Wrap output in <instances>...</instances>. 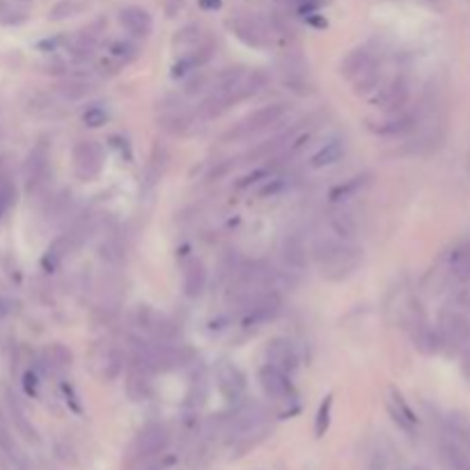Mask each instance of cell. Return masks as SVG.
<instances>
[{
  "label": "cell",
  "instance_id": "6da1fadb",
  "mask_svg": "<svg viewBox=\"0 0 470 470\" xmlns=\"http://www.w3.org/2000/svg\"><path fill=\"white\" fill-rule=\"evenodd\" d=\"M312 260L319 275L329 282H342L351 278L363 262V250L353 241L340 237L319 239L312 246Z\"/></svg>",
  "mask_w": 470,
  "mask_h": 470
},
{
  "label": "cell",
  "instance_id": "7a4b0ae2",
  "mask_svg": "<svg viewBox=\"0 0 470 470\" xmlns=\"http://www.w3.org/2000/svg\"><path fill=\"white\" fill-rule=\"evenodd\" d=\"M267 427H269L267 406L260 404L257 400H241L234 404V411L225 417L223 434L234 447L241 445L243 449H250L255 447V443H260L267 436Z\"/></svg>",
  "mask_w": 470,
  "mask_h": 470
},
{
  "label": "cell",
  "instance_id": "3957f363",
  "mask_svg": "<svg viewBox=\"0 0 470 470\" xmlns=\"http://www.w3.org/2000/svg\"><path fill=\"white\" fill-rule=\"evenodd\" d=\"M267 85V74L262 71H252L246 74L239 83L228 85V87H209V97L198 106V117L200 119H213L220 117L225 110H230L234 104H241L250 97L257 95L260 90Z\"/></svg>",
  "mask_w": 470,
  "mask_h": 470
},
{
  "label": "cell",
  "instance_id": "277c9868",
  "mask_svg": "<svg viewBox=\"0 0 470 470\" xmlns=\"http://www.w3.org/2000/svg\"><path fill=\"white\" fill-rule=\"evenodd\" d=\"M289 115V104L284 101H275V104L262 106L257 110H252L250 115L239 119L228 134L223 136V142H239V140H248L252 136H260L264 131H271L275 124Z\"/></svg>",
  "mask_w": 470,
  "mask_h": 470
},
{
  "label": "cell",
  "instance_id": "5b68a950",
  "mask_svg": "<svg viewBox=\"0 0 470 470\" xmlns=\"http://www.w3.org/2000/svg\"><path fill=\"white\" fill-rule=\"evenodd\" d=\"M170 445V429L161 422H151L142 427L138 436L131 441L127 449V464H147L154 456L163 454Z\"/></svg>",
  "mask_w": 470,
  "mask_h": 470
},
{
  "label": "cell",
  "instance_id": "8992f818",
  "mask_svg": "<svg viewBox=\"0 0 470 470\" xmlns=\"http://www.w3.org/2000/svg\"><path fill=\"white\" fill-rule=\"evenodd\" d=\"M134 324L138 331L149 337L154 342H166V344H177L181 340V329L175 319H170L168 314L154 310L151 305H138L134 310Z\"/></svg>",
  "mask_w": 470,
  "mask_h": 470
},
{
  "label": "cell",
  "instance_id": "52a82bcc",
  "mask_svg": "<svg viewBox=\"0 0 470 470\" xmlns=\"http://www.w3.org/2000/svg\"><path fill=\"white\" fill-rule=\"evenodd\" d=\"M282 312V296L278 289H267L241 308V324L246 329H262Z\"/></svg>",
  "mask_w": 470,
  "mask_h": 470
},
{
  "label": "cell",
  "instance_id": "ba28073f",
  "mask_svg": "<svg viewBox=\"0 0 470 470\" xmlns=\"http://www.w3.org/2000/svg\"><path fill=\"white\" fill-rule=\"evenodd\" d=\"M90 367L101 383H112L124 372V353L112 342H99L90 351Z\"/></svg>",
  "mask_w": 470,
  "mask_h": 470
},
{
  "label": "cell",
  "instance_id": "9c48e42d",
  "mask_svg": "<svg viewBox=\"0 0 470 470\" xmlns=\"http://www.w3.org/2000/svg\"><path fill=\"white\" fill-rule=\"evenodd\" d=\"M71 161H74V172L80 181H95L104 172L106 151L97 140H78L71 151Z\"/></svg>",
  "mask_w": 470,
  "mask_h": 470
},
{
  "label": "cell",
  "instance_id": "30bf717a",
  "mask_svg": "<svg viewBox=\"0 0 470 470\" xmlns=\"http://www.w3.org/2000/svg\"><path fill=\"white\" fill-rule=\"evenodd\" d=\"M411 80L408 76H395L390 80H385L379 87H376L372 95H370V104L376 108V110H383L385 115L388 112H397L406 108L408 99H411Z\"/></svg>",
  "mask_w": 470,
  "mask_h": 470
},
{
  "label": "cell",
  "instance_id": "8fae6325",
  "mask_svg": "<svg viewBox=\"0 0 470 470\" xmlns=\"http://www.w3.org/2000/svg\"><path fill=\"white\" fill-rule=\"evenodd\" d=\"M436 333L441 344L461 349V346L470 342V314L459 308H445L438 314Z\"/></svg>",
  "mask_w": 470,
  "mask_h": 470
},
{
  "label": "cell",
  "instance_id": "7c38bea8",
  "mask_svg": "<svg viewBox=\"0 0 470 470\" xmlns=\"http://www.w3.org/2000/svg\"><path fill=\"white\" fill-rule=\"evenodd\" d=\"M228 28L232 35L250 48H267L271 44L269 26L262 21L260 16L252 14H237L228 18Z\"/></svg>",
  "mask_w": 470,
  "mask_h": 470
},
{
  "label": "cell",
  "instance_id": "4fadbf2b",
  "mask_svg": "<svg viewBox=\"0 0 470 470\" xmlns=\"http://www.w3.org/2000/svg\"><path fill=\"white\" fill-rule=\"evenodd\" d=\"M257 381L262 385L264 395L269 397L271 402H278V404H289L294 402V383H292V376L284 374L278 367H273L269 363H264L257 372Z\"/></svg>",
  "mask_w": 470,
  "mask_h": 470
},
{
  "label": "cell",
  "instance_id": "5bb4252c",
  "mask_svg": "<svg viewBox=\"0 0 470 470\" xmlns=\"http://www.w3.org/2000/svg\"><path fill=\"white\" fill-rule=\"evenodd\" d=\"M161 115H159V127L168 131L172 136H183L186 131L196 124V115L181 104L179 99H163Z\"/></svg>",
  "mask_w": 470,
  "mask_h": 470
},
{
  "label": "cell",
  "instance_id": "9a60e30c",
  "mask_svg": "<svg viewBox=\"0 0 470 470\" xmlns=\"http://www.w3.org/2000/svg\"><path fill=\"white\" fill-rule=\"evenodd\" d=\"M216 385H218V390H220V395L225 397V400L237 404V402L243 400V397H246L248 381H246V374H243L234 363L220 360L216 365Z\"/></svg>",
  "mask_w": 470,
  "mask_h": 470
},
{
  "label": "cell",
  "instance_id": "2e32d148",
  "mask_svg": "<svg viewBox=\"0 0 470 470\" xmlns=\"http://www.w3.org/2000/svg\"><path fill=\"white\" fill-rule=\"evenodd\" d=\"M264 356H267V363L278 367L284 374H294L301 365V353L296 349V344L287 337H273V340L267 344L264 349Z\"/></svg>",
  "mask_w": 470,
  "mask_h": 470
},
{
  "label": "cell",
  "instance_id": "e0dca14e",
  "mask_svg": "<svg viewBox=\"0 0 470 470\" xmlns=\"http://www.w3.org/2000/svg\"><path fill=\"white\" fill-rule=\"evenodd\" d=\"M417 124V115L413 110H397V112H388L385 119H370V131L381 138H400L404 134H408L411 129H415Z\"/></svg>",
  "mask_w": 470,
  "mask_h": 470
},
{
  "label": "cell",
  "instance_id": "ac0fdd59",
  "mask_svg": "<svg viewBox=\"0 0 470 470\" xmlns=\"http://www.w3.org/2000/svg\"><path fill=\"white\" fill-rule=\"evenodd\" d=\"M151 376L154 372H149L145 365H140L136 360L129 358V367H127V395L131 397L134 402H147L154 388H151Z\"/></svg>",
  "mask_w": 470,
  "mask_h": 470
},
{
  "label": "cell",
  "instance_id": "d6986e66",
  "mask_svg": "<svg viewBox=\"0 0 470 470\" xmlns=\"http://www.w3.org/2000/svg\"><path fill=\"white\" fill-rule=\"evenodd\" d=\"M280 76H282V83L292 92H296V95H308L310 92V74H308V65H305L303 58L299 55L284 58L280 65Z\"/></svg>",
  "mask_w": 470,
  "mask_h": 470
},
{
  "label": "cell",
  "instance_id": "ffe728a7",
  "mask_svg": "<svg viewBox=\"0 0 470 470\" xmlns=\"http://www.w3.org/2000/svg\"><path fill=\"white\" fill-rule=\"evenodd\" d=\"M117 18H119L122 28H124L131 37L145 39L151 35V30H154V18H151L147 9H142L138 5H129L124 9H119Z\"/></svg>",
  "mask_w": 470,
  "mask_h": 470
},
{
  "label": "cell",
  "instance_id": "44dd1931",
  "mask_svg": "<svg viewBox=\"0 0 470 470\" xmlns=\"http://www.w3.org/2000/svg\"><path fill=\"white\" fill-rule=\"evenodd\" d=\"M23 177H26V186L30 193L39 191L46 183V177H48V149H46V145H39L30 151L26 168H23Z\"/></svg>",
  "mask_w": 470,
  "mask_h": 470
},
{
  "label": "cell",
  "instance_id": "7402d4cb",
  "mask_svg": "<svg viewBox=\"0 0 470 470\" xmlns=\"http://www.w3.org/2000/svg\"><path fill=\"white\" fill-rule=\"evenodd\" d=\"M379 65V58L372 50V46H358L346 53V58L340 63V76H344L346 80L358 78L363 71L372 69Z\"/></svg>",
  "mask_w": 470,
  "mask_h": 470
},
{
  "label": "cell",
  "instance_id": "603a6c76",
  "mask_svg": "<svg viewBox=\"0 0 470 470\" xmlns=\"http://www.w3.org/2000/svg\"><path fill=\"white\" fill-rule=\"evenodd\" d=\"M388 413H390L395 424L406 434H413L417 429V422H420L417 420L415 411L408 406V402L404 400V395L397 390V388H390V390H388Z\"/></svg>",
  "mask_w": 470,
  "mask_h": 470
},
{
  "label": "cell",
  "instance_id": "cb8c5ba5",
  "mask_svg": "<svg viewBox=\"0 0 470 470\" xmlns=\"http://www.w3.org/2000/svg\"><path fill=\"white\" fill-rule=\"evenodd\" d=\"M209 282V273L207 267L200 260H188L183 264V273H181V292L186 299H200L207 289Z\"/></svg>",
  "mask_w": 470,
  "mask_h": 470
},
{
  "label": "cell",
  "instance_id": "d4e9b609",
  "mask_svg": "<svg viewBox=\"0 0 470 470\" xmlns=\"http://www.w3.org/2000/svg\"><path fill=\"white\" fill-rule=\"evenodd\" d=\"M209 44H211V39L207 35V30H204L202 26H198V23L183 26L181 30H177L175 37H172V48H175L179 55L193 53V50L204 48V46H209Z\"/></svg>",
  "mask_w": 470,
  "mask_h": 470
},
{
  "label": "cell",
  "instance_id": "484cf974",
  "mask_svg": "<svg viewBox=\"0 0 470 470\" xmlns=\"http://www.w3.org/2000/svg\"><path fill=\"white\" fill-rule=\"evenodd\" d=\"M337 209H333L331 213H329V225H331V230L335 232V237H340V239H346V241H353L356 237H358V230H360V225H358V216L349 209V207H344V204H335Z\"/></svg>",
  "mask_w": 470,
  "mask_h": 470
},
{
  "label": "cell",
  "instance_id": "4316f807",
  "mask_svg": "<svg viewBox=\"0 0 470 470\" xmlns=\"http://www.w3.org/2000/svg\"><path fill=\"white\" fill-rule=\"evenodd\" d=\"M438 449H441V456L452 470H470V452L456 441L449 429L447 434L438 438Z\"/></svg>",
  "mask_w": 470,
  "mask_h": 470
},
{
  "label": "cell",
  "instance_id": "83f0119b",
  "mask_svg": "<svg viewBox=\"0 0 470 470\" xmlns=\"http://www.w3.org/2000/svg\"><path fill=\"white\" fill-rule=\"evenodd\" d=\"M447 275L452 278L456 284H470V241L468 243H459L447 255Z\"/></svg>",
  "mask_w": 470,
  "mask_h": 470
},
{
  "label": "cell",
  "instance_id": "f1b7e54d",
  "mask_svg": "<svg viewBox=\"0 0 470 470\" xmlns=\"http://www.w3.org/2000/svg\"><path fill=\"white\" fill-rule=\"evenodd\" d=\"M211 55H213V44L193 50V53H183V55L177 58V63L172 65L170 76H172V78H186V76H191V74H196V71H200L204 65L209 63Z\"/></svg>",
  "mask_w": 470,
  "mask_h": 470
},
{
  "label": "cell",
  "instance_id": "f546056e",
  "mask_svg": "<svg viewBox=\"0 0 470 470\" xmlns=\"http://www.w3.org/2000/svg\"><path fill=\"white\" fill-rule=\"evenodd\" d=\"M282 260L284 264H287V269L292 271H303L305 267H308V248H305V241L301 234H287L282 241Z\"/></svg>",
  "mask_w": 470,
  "mask_h": 470
},
{
  "label": "cell",
  "instance_id": "4dcf8cb0",
  "mask_svg": "<svg viewBox=\"0 0 470 470\" xmlns=\"http://www.w3.org/2000/svg\"><path fill=\"white\" fill-rule=\"evenodd\" d=\"M74 252H76V248H74V243H71L69 234L67 232L60 234V237L53 243H50V246L46 248V252L42 255V269L46 273L58 271L60 267H63V262L69 257V255H74Z\"/></svg>",
  "mask_w": 470,
  "mask_h": 470
},
{
  "label": "cell",
  "instance_id": "1f68e13d",
  "mask_svg": "<svg viewBox=\"0 0 470 470\" xmlns=\"http://www.w3.org/2000/svg\"><path fill=\"white\" fill-rule=\"evenodd\" d=\"M138 53H140L138 44L129 42V39H117V42H112L108 46V58L104 60V63H101V67H104V71H106V67L110 71H117L124 65L134 63V60L138 58Z\"/></svg>",
  "mask_w": 470,
  "mask_h": 470
},
{
  "label": "cell",
  "instance_id": "d6a6232c",
  "mask_svg": "<svg viewBox=\"0 0 470 470\" xmlns=\"http://www.w3.org/2000/svg\"><path fill=\"white\" fill-rule=\"evenodd\" d=\"M372 183V175L370 172H365V175H356V177H349L346 181L337 183V186L331 188L329 193V202L331 204H344L349 202L351 198L360 196V193Z\"/></svg>",
  "mask_w": 470,
  "mask_h": 470
},
{
  "label": "cell",
  "instance_id": "836d02e7",
  "mask_svg": "<svg viewBox=\"0 0 470 470\" xmlns=\"http://www.w3.org/2000/svg\"><path fill=\"white\" fill-rule=\"evenodd\" d=\"M344 151H346V142H344L342 138H331L329 142H326V145H321V147L312 154L310 168H312V170L331 168V166H335L337 161H342Z\"/></svg>",
  "mask_w": 470,
  "mask_h": 470
},
{
  "label": "cell",
  "instance_id": "e575fe53",
  "mask_svg": "<svg viewBox=\"0 0 470 470\" xmlns=\"http://www.w3.org/2000/svg\"><path fill=\"white\" fill-rule=\"evenodd\" d=\"M71 365H74V356H71V351L65 344H50L44 351V370L46 372L63 376L65 372L71 370Z\"/></svg>",
  "mask_w": 470,
  "mask_h": 470
},
{
  "label": "cell",
  "instance_id": "d590c367",
  "mask_svg": "<svg viewBox=\"0 0 470 470\" xmlns=\"http://www.w3.org/2000/svg\"><path fill=\"white\" fill-rule=\"evenodd\" d=\"M58 92L67 101H80L95 92V80H90L85 76H69L58 85Z\"/></svg>",
  "mask_w": 470,
  "mask_h": 470
},
{
  "label": "cell",
  "instance_id": "8d00e7d4",
  "mask_svg": "<svg viewBox=\"0 0 470 470\" xmlns=\"http://www.w3.org/2000/svg\"><path fill=\"white\" fill-rule=\"evenodd\" d=\"M9 415H12V420L18 429V434H21L26 441L30 443H37L39 436H37V429L33 427V422L28 420V415L23 411V406L16 402V397H9Z\"/></svg>",
  "mask_w": 470,
  "mask_h": 470
},
{
  "label": "cell",
  "instance_id": "74e56055",
  "mask_svg": "<svg viewBox=\"0 0 470 470\" xmlns=\"http://www.w3.org/2000/svg\"><path fill=\"white\" fill-rule=\"evenodd\" d=\"M351 83H353V92H356V95H360V97L372 95V92L381 85V67L376 65V67H372V69L363 71V74H360L358 78H353Z\"/></svg>",
  "mask_w": 470,
  "mask_h": 470
},
{
  "label": "cell",
  "instance_id": "f35d334b",
  "mask_svg": "<svg viewBox=\"0 0 470 470\" xmlns=\"http://www.w3.org/2000/svg\"><path fill=\"white\" fill-rule=\"evenodd\" d=\"M99 257L104 260V262L108 264V267H119L122 260H124V248H122L119 239L108 237V239L101 241V246H99Z\"/></svg>",
  "mask_w": 470,
  "mask_h": 470
},
{
  "label": "cell",
  "instance_id": "ab89813d",
  "mask_svg": "<svg viewBox=\"0 0 470 470\" xmlns=\"http://www.w3.org/2000/svg\"><path fill=\"white\" fill-rule=\"evenodd\" d=\"M331 415H333V395H326L319 408H316V417H314V436L316 438L326 436V432H329Z\"/></svg>",
  "mask_w": 470,
  "mask_h": 470
},
{
  "label": "cell",
  "instance_id": "60d3db41",
  "mask_svg": "<svg viewBox=\"0 0 470 470\" xmlns=\"http://www.w3.org/2000/svg\"><path fill=\"white\" fill-rule=\"evenodd\" d=\"M447 429L452 432V436L456 438V441L470 452V422H468V417L452 413L449 415V420H447Z\"/></svg>",
  "mask_w": 470,
  "mask_h": 470
},
{
  "label": "cell",
  "instance_id": "b9f144b4",
  "mask_svg": "<svg viewBox=\"0 0 470 470\" xmlns=\"http://www.w3.org/2000/svg\"><path fill=\"white\" fill-rule=\"evenodd\" d=\"M273 175H275V170H273L271 166L257 168V170H252L250 175L243 177V179L237 183V188H250V186H257V183H264L267 179H271Z\"/></svg>",
  "mask_w": 470,
  "mask_h": 470
},
{
  "label": "cell",
  "instance_id": "7bdbcfd3",
  "mask_svg": "<svg viewBox=\"0 0 470 470\" xmlns=\"http://www.w3.org/2000/svg\"><path fill=\"white\" fill-rule=\"evenodd\" d=\"M108 110L106 108H101V106H90L85 112H83V124L85 127H90V129H99V127H104L106 122H108Z\"/></svg>",
  "mask_w": 470,
  "mask_h": 470
},
{
  "label": "cell",
  "instance_id": "ee69618b",
  "mask_svg": "<svg viewBox=\"0 0 470 470\" xmlns=\"http://www.w3.org/2000/svg\"><path fill=\"white\" fill-rule=\"evenodd\" d=\"M80 9H83V5L76 3V0H65V3L55 5V9L50 12V18H53V21H63V18L76 16Z\"/></svg>",
  "mask_w": 470,
  "mask_h": 470
},
{
  "label": "cell",
  "instance_id": "f6af8a7d",
  "mask_svg": "<svg viewBox=\"0 0 470 470\" xmlns=\"http://www.w3.org/2000/svg\"><path fill=\"white\" fill-rule=\"evenodd\" d=\"M21 385H23V392L28 397H37L39 395V385H42V381H39V372L35 370V367H30V370L23 372Z\"/></svg>",
  "mask_w": 470,
  "mask_h": 470
},
{
  "label": "cell",
  "instance_id": "bcb514c9",
  "mask_svg": "<svg viewBox=\"0 0 470 470\" xmlns=\"http://www.w3.org/2000/svg\"><path fill=\"white\" fill-rule=\"evenodd\" d=\"M14 198H16L14 188L9 186V183H3V186H0V220L5 218V213H7L9 207L14 204Z\"/></svg>",
  "mask_w": 470,
  "mask_h": 470
},
{
  "label": "cell",
  "instance_id": "7dc6e473",
  "mask_svg": "<svg viewBox=\"0 0 470 470\" xmlns=\"http://www.w3.org/2000/svg\"><path fill=\"white\" fill-rule=\"evenodd\" d=\"M63 395H65V402L69 404V408L74 413H83V406H80V402H78V395H76V390H74V385L71 383H67V381H63Z\"/></svg>",
  "mask_w": 470,
  "mask_h": 470
},
{
  "label": "cell",
  "instance_id": "c3c4849f",
  "mask_svg": "<svg viewBox=\"0 0 470 470\" xmlns=\"http://www.w3.org/2000/svg\"><path fill=\"white\" fill-rule=\"evenodd\" d=\"M211 83L207 80V76H196V78H191L188 83H186V87H183V92H186V95H200V92L204 90V87H209Z\"/></svg>",
  "mask_w": 470,
  "mask_h": 470
},
{
  "label": "cell",
  "instance_id": "681fc988",
  "mask_svg": "<svg viewBox=\"0 0 470 470\" xmlns=\"http://www.w3.org/2000/svg\"><path fill=\"white\" fill-rule=\"evenodd\" d=\"M202 9H207V12H213V9H220L223 0H198Z\"/></svg>",
  "mask_w": 470,
  "mask_h": 470
},
{
  "label": "cell",
  "instance_id": "f907efd6",
  "mask_svg": "<svg viewBox=\"0 0 470 470\" xmlns=\"http://www.w3.org/2000/svg\"><path fill=\"white\" fill-rule=\"evenodd\" d=\"M367 470H385L383 456H381V454H374V456H372V461H370V466H367Z\"/></svg>",
  "mask_w": 470,
  "mask_h": 470
},
{
  "label": "cell",
  "instance_id": "816d5d0a",
  "mask_svg": "<svg viewBox=\"0 0 470 470\" xmlns=\"http://www.w3.org/2000/svg\"><path fill=\"white\" fill-rule=\"evenodd\" d=\"M136 470H166L163 464H156V461H147V464H140Z\"/></svg>",
  "mask_w": 470,
  "mask_h": 470
}]
</instances>
